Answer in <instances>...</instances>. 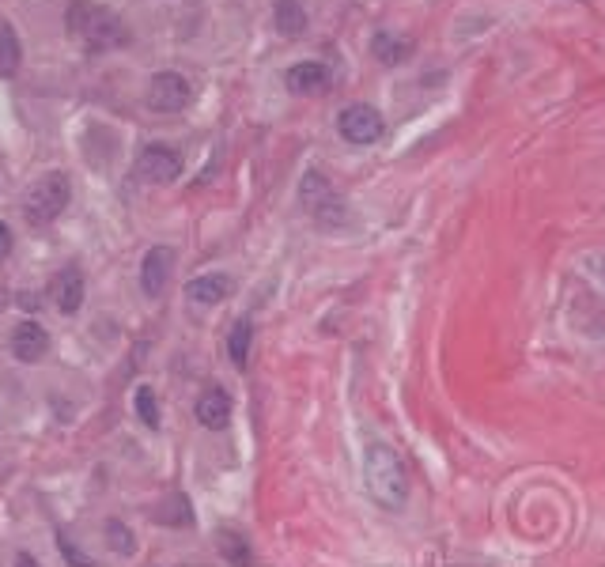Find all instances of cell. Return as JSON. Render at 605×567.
I'll return each mask as SVG.
<instances>
[{
  "instance_id": "cell-13",
  "label": "cell",
  "mask_w": 605,
  "mask_h": 567,
  "mask_svg": "<svg viewBox=\"0 0 605 567\" xmlns=\"http://www.w3.org/2000/svg\"><path fill=\"white\" fill-rule=\"evenodd\" d=\"M186 295H190L193 303H205V307H212V303H224L227 295H231V280H227V276H220V273L197 276V280H190Z\"/></svg>"
},
{
  "instance_id": "cell-16",
  "label": "cell",
  "mask_w": 605,
  "mask_h": 567,
  "mask_svg": "<svg viewBox=\"0 0 605 567\" xmlns=\"http://www.w3.org/2000/svg\"><path fill=\"white\" fill-rule=\"evenodd\" d=\"M371 53L379 57L382 65H401L405 53H409V42L398 35H390V31H379V35L371 38Z\"/></svg>"
},
{
  "instance_id": "cell-11",
  "label": "cell",
  "mask_w": 605,
  "mask_h": 567,
  "mask_svg": "<svg viewBox=\"0 0 605 567\" xmlns=\"http://www.w3.org/2000/svg\"><path fill=\"white\" fill-rule=\"evenodd\" d=\"M284 84H288V91H295V95H326L329 69L326 65H318V61H299V65L288 69Z\"/></svg>"
},
{
  "instance_id": "cell-12",
  "label": "cell",
  "mask_w": 605,
  "mask_h": 567,
  "mask_svg": "<svg viewBox=\"0 0 605 567\" xmlns=\"http://www.w3.org/2000/svg\"><path fill=\"white\" fill-rule=\"evenodd\" d=\"M197 420H201L208 431H224L227 424H231V397H227L220 386L205 390V394L197 397Z\"/></svg>"
},
{
  "instance_id": "cell-10",
  "label": "cell",
  "mask_w": 605,
  "mask_h": 567,
  "mask_svg": "<svg viewBox=\"0 0 605 567\" xmlns=\"http://www.w3.org/2000/svg\"><path fill=\"white\" fill-rule=\"evenodd\" d=\"M46 348H50V337L38 322H19L12 329V356L19 363H38L46 356Z\"/></svg>"
},
{
  "instance_id": "cell-8",
  "label": "cell",
  "mask_w": 605,
  "mask_h": 567,
  "mask_svg": "<svg viewBox=\"0 0 605 567\" xmlns=\"http://www.w3.org/2000/svg\"><path fill=\"white\" fill-rule=\"evenodd\" d=\"M50 295H53V307L61 310V314H76L80 303H84V273H80L76 265L61 269V273L53 276Z\"/></svg>"
},
{
  "instance_id": "cell-5",
  "label": "cell",
  "mask_w": 605,
  "mask_h": 567,
  "mask_svg": "<svg viewBox=\"0 0 605 567\" xmlns=\"http://www.w3.org/2000/svg\"><path fill=\"white\" fill-rule=\"evenodd\" d=\"M337 129H341V137L348 144H375L382 137V114L375 106L367 103H356V106H345L341 114H337Z\"/></svg>"
},
{
  "instance_id": "cell-9",
  "label": "cell",
  "mask_w": 605,
  "mask_h": 567,
  "mask_svg": "<svg viewBox=\"0 0 605 567\" xmlns=\"http://www.w3.org/2000/svg\"><path fill=\"white\" fill-rule=\"evenodd\" d=\"M171 269H174V250L171 246H152L148 250V258L140 265V284H144V292L148 295H159L167 288V280H171Z\"/></svg>"
},
{
  "instance_id": "cell-17",
  "label": "cell",
  "mask_w": 605,
  "mask_h": 567,
  "mask_svg": "<svg viewBox=\"0 0 605 567\" xmlns=\"http://www.w3.org/2000/svg\"><path fill=\"white\" fill-rule=\"evenodd\" d=\"M303 27H307V12H303V4L299 0H277V31L280 35H303Z\"/></svg>"
},
{
  "instance_id": "cell-23",
  "label": "cell",
  "mask_w": 605,
  "mask_h": 567,
  "mask_svg": "<svg viewBox=\"0 0 605 567\" xmlns=\"http://www.w3.org/2000/svg\"><path fill=\"white\" fill-rule=\"evenodd\" d=\"M12 254V231H8V224H0V258H8Z\"/></svg>"
},
{
  "instance_id": "cell-21",
  "label": "cell",
  "mask_w": 605,
  "mask_h": 567,
  "mask_svg": "<svg viewBox=\"0 0 605 567\" xmlns=\"http://www.w3.org/2000/svg\"><path fill=\"white\" fill-rule=\"evenodd\" d=\"M156 518L159 522H190V507H186V499H171L167 507H159Z\"/></svg>"
},
{
  "instance_id": "cell-14",
  "label": "cell",
  "mask_w": 605,
  "mask_h": 567,
  "mask_svg": "<svg viewBox=\"0 0 605 567\" xmlns=\"http://www.w3.org/2000/svg\"><path fill=\"white\" fill-rule=\"evenodd\" d=\"M19 61H23V46L12 23L0 19V76H16Z\"/></svg>"
},
{
  "instance_id": "cell-19",
  "label": "cell",
  "mask_w": 605,
  "mask_h": 567,
  "mask_svg": "<svg viewBox=\"0 0 605 567\" xmlns=\"http://www.w3.org/2000/svg\"><path fill=\"white\" fill-rule=\"evenodd\" d=\"M106 541H110V549L121 552V556H129V552L137 549L133 533L125 530V522H118V518H110V522H106Z\"/></svg>"
},
{
  "instance_id": "cell-22",
  "label": "cell",
  "mask_w": 605,
  "mask_h": 567,
  "mask_svg": "<svg viewBox=\"0 0 605 567\" xmlns=\"http://www.w3.org/2000/svg\"><path fill=\"white\" fill-rule=\"evenodd\" d=\"M61 552H65L69 560H76V564H80V567H87V556H80V552H76V545H72L69 537H61Z\"/></svg>"
},
{
  "instance_id": "cell-3",
  "label": "cell",
  "mask_w": 605,
  "mask_h": 567,
  "mask_svg": "<svg viewBox=\"0 0 605 567\" xmlns=\"http://www.w3.org/2000/svg\"><path fill=\"white\" fill-rule=\"evenodd\" d=\"M69 178L61 171H50L42 174L35 186L27 189V197H23V212H27V220L31 224H50V220H57L61 212H65V205H69Z\"/></svg>"
},
{
  "instance_id": "cell-2",
  "label": "cell",
  "mask_w": 605,
  "mask_h": 567,
  "mask_svg": "<svg viewBox=\"0 0 605 567\" xmlns=\"http://www.w3.org/2000/svg\"><path fill=\"white\" fill-rule=\"evenodd\" d=\"M65 23H69V31L80 38L91 53L110 50V46H125V42H129L121 19L114 16L110 8L91 4V0H72L69 12H65Z\"/></svg>"
},
{
  "instance_id": "cell-6",
  "label": "cell",
  "mask_w": 605,
  "mask_h": 567,
  "mask_svg": "<svg viewBox=\"0 0 605 567\" xmlns=\"http://www.w3.org/2000/svg\"><path fill=\"white\" fill-rule=\"evenodd\" d=\"M148 106L159 114H178L190 106V80L182 72H159L148 84Z\"/></svg>"
},
{
  "instance_id": "cell-20",
  "label": "cell",
  "mask_w": 605,
  "mask_h": 567,
  "mask_svg": "<svg viewBox=\"0 0 605 567\" xmlns=\"http://www.w3.org/2000/svg\"><path fill=\"white\" fill-rule=\"evenodd\" d=\"M137 413H140V420H144L148 428H159V405H156L152 386H140V390H137Z\"/></svg>"
},
{
  "instance_id": "cell-18",
  "label": "cell",
  "mask_w": 605,
  "mask_h": 567,
  "mask_svg": "<svg viewBox=\"0 0 605 567\" xmlns=\"http://www.w3.org/2000/svg\"><path fill=\"white\" fill-rule=\"evenodd\" d=\"M220 552H224L227 560L235 567H246L250 564V545L242 541L239 533H220Z\"/></svg>"
},
{
  "instance_id": "cell-7",
  "label": "cell",
  "mask_w": 605,
  "mask_h": 567,
  "mask_svg": "<svg viewBox=\"0 0 605 567\" xmlns=\"http://www.w3.org/2000/svg\"><path fill=\"white\" fill-rule=\"evenodd\" d=\"M137 174L144 182H174L178 174H182V155L167 148V144H148L137 159Z\"/></svg>"
},
{
  "instance_id": "cell-15",
  "label": "cell",
  "mask_w": 605,
  "mask_h": 567,
  "mask_svg": "<svg viewBox=\"0 0 605 567\" xmlns=\"http://www.w3.org/2000/svg\"><path fill=\"white\" fill-rule=\"evenodd\" d=\"M250 341H254V326H250V318H239L231 326V337H227V352H231V363L239 371H246V363H250Z\"/></svg>"
},
{
  "instance_id": "cell-4",
  "label": "cell",
  "mask_w": 605,
  "mask_h": 567,
  "mask_svg": "<svg viewBox=\"0 0 605 567\" xmlns=\"http://www.w3.org/2000/svg\"><path fill=\"white\" fill-rule=\"evenodd\" d=\"M299 201H303V208L311 212L318 224L333 227L345 220V201H341V193L333 189V182H329L322 171L303 174V182H299Z\"/></svg>"
},
{
  "instance_id": "cell-1",
  "label": "cell",
  "mask_w": 605,
  "mask_h": 567,
  "mask_svg": "<svg viewBox=\"0 0 605 567\" xmlns=\"http://www.w3.org/2000/svg\"><path fill=\"white\" fill-rule=\"evenodd\" d=\"M363 477H367V492L379 499L382 507L401 511L409 503V477L405 465L386 443H371L363 454Z\"/></svg>"
},
{
  "instance_id": "cell-24",
  "label": "cell",
  "mask_w": 605,
  "mask_h": 567,
  "mask_svg": "<svg viewBox=\"0 0 605 567\" xmlns=\"http://www.w3.org/2000/svg\"><path fill=\"white\" fill-rule=\"evenodd\" d=\"M16 567H38V564H35V556H27V552H19V556H16Z\"/></svg>"
}]
</instances>
